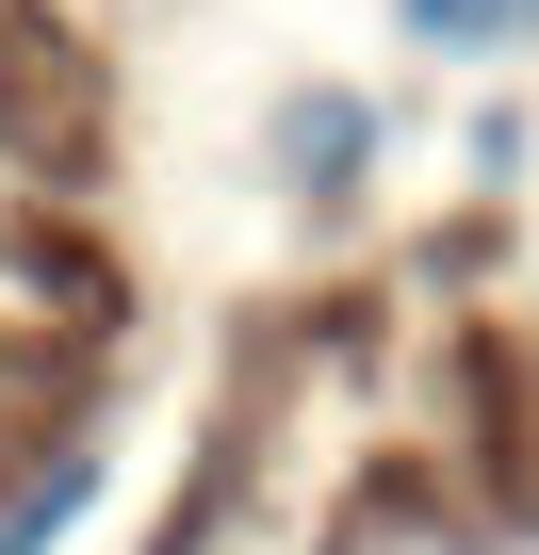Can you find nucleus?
Instances as JSON below:
<instances>
[{"instance_id": "obj_1", "label": "nucleus", "mask_w": 539, "mask_h": 555, "mask_svg": "<svg viewBox=\"0 0 539 555\" xmlns=\"http://www.w3.org/2000/svg\"><path fill=\"white\" fill-rule=\"evenodd\" d=\"M82 490H99V457H50V474H34V490H17V506H0V555H50V539H66V506H82Z\"/></svg>"}, {"instance_id": "obj_2", "label": "nucleus", "mask_w": 539, "mask_h": 555, "mask_svg": "<svg viewBox=\"0 0 539 555\" xmlns=\"http://www.w3.org/2000/svg\"><path fill=\"white\" fill-rule=\"evenodd\" d=\"M279 147H295V164H311V180H344V164H360V115H344V99H311V115H295V131H279Z\"/></svg>"}, {"instance_id": "obj_3", "label": "nucleus", "mask_w": 539, "mask_h": 555, "mask_svg": "<svg viewBox=\"0 0 539 555\" xmlns=\"http://www.w3.org/2000/svg\"><path fill=\"white\" fill-rule=\"evenodd\" d=\"M506 17H539V0H409V34H506Z\"/></svg>"}]
</instances>
